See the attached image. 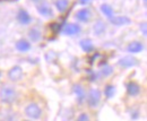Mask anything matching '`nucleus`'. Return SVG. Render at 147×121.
I'll list each match as a JSON object with an SVG mask.
<instances>
[{
  "mask_svg": "<svg viewBox=\"0 0 147 121\" xmlns=\"http://www.w3.org/2000/svg\"><path fill=\"white\" fill-rule=\"evenodd\" d=\"M17 100V91L14 86L3 85L0 88V101L3 104H13Z\"/></svg>",
  "mask_w": 147,
  "mask_h": 121,
  "instance_id": "nucleus-1",
  "label": "nucleus"
},
{
  "mask_svg": "<svg viewBox=\"0 0 147 121\" xmlns=\"http://www.w3.org/2000/svg\"><path fill=\"white\" fill-rule=\"evenodd\" d=\"M101 99H102V94H101V91L98 88H91L88 91V93H86V102L88 104L90 107L95 109L98 106V104L101 102Z\"/></svg>",
  "mask_w": 147,
  "mask_h": 121,
  "instance_id": "nucleus-2",
  "label": "nucleus"
},
{
  "mask_svg": "<svg viewBox=\"0 0 147 121\" xmlns=\"http://www.w3.org/2000/svg\"><path fill=\"white\" fill-rule=\"evenodd\" d=\"M25 114L33 120H38L42 116V109L37 103H30L25 107Z\"/></svg>",
  "mask_w": 147,
  "mask_h": 121,
  "instance_id": "nucleus-3",
  "label": "nucleus"
},
{
  "mask_svg": "<svg viewBox=\"0 0 147 121\" xmlns=\"http://www.w3.org/2000/svg\"><path fill=\"white\" fill-rule=\"evenodd\" d=\"M80 32H82L80 25L75 24V23H67L62 27V33L67 36H76V35L80 34Z\"/></svg>",
  "mask_w": 147,
  "mask_h": 121,
  "instance_id": "nucleus-4",
  "label": "nucleus"
},
{
  "mask_svg": "<svg viewBox=\"0 0 147 121\" xmlns=\"http://www.w3.org/2000/svg\"><path fill=\"white\" fill-rule=\"evenodd\" d=\"M24 76V70L20 66H14L8 71V78L11 82H19L23 79Z\"/></svg>",
  "mask_w": 147,
  "mask_h": 121,
  "instance_id": "nucleus-5",
  "label": "nucleus"
},
{
  "mask_svg": "<svg viewBox=\"0 0 147 121\" xmlns=\"http://www.w3.org/2000/svg\"><path fill=\"white\" fill-rule=\"evenodd\" d=\"M138 60L131 55H126V57H122L118 60V65L121 67V68H132V67H136L138 65Z\"/></svg>",
  "mask_w": 147,
  "mask_h": 121,
  "instance_id": "nucleus-6",
  "label": "nucleus"
},
{
  "mask_svg": "<svg viewBox=\"0 0 147 121\" xmlns=\"http://www.w3.org/2000/svg\"><path fill=\"white\" fill-rule=\"evenodd\" d=\"M75 18L79 22V23H88L92 18V13L88 8H82L78 9L75 14Z\"/></svg>",
  "mask_w": 147,
  "mask_h": 121,
  "instance_id": "nucleus-7",
  "label": "nucleus"
},
{
  "mask_svg": "<svg viewBox=\"0 0 147 121\" xmlns=\"http://www.w3.org/2000/svg\"><path fill=\"white\" fill-rule=\"evenodd\" d=\"M73 92L76 95V100L79 104L84 103L86 100V89L80 84H75L73 86Z\"/></svg>",
  "mask_w": 147,
  "mask_h": 121,
  "instance_id": "nucleus-8",
  "label": "nucleus"
},
{
  "mask_svg": "<svg viewBox=\"0 0 147 121\" xmlns=\"http://www.w3.org/2000/svg\"><path fill=\"white\" fill-rule=\"evenodd\" d=\"M36 10L42 17L49 18V17H52V16H53V10H52L51 6H50L49 3H47V2L41 3V5L36 6Z\"/></svg>",
  "mask_w": 147,
  "mask_h": 121,
  "instance_id": "nucleus-9",
  "label": "nucleus"
},
{
  "mask_svg": "<svg viewBox=\"0 0 147 121\" xmlns=\"http://www.w3.org/2000/svg\"><path fill=\"white\" fill-rule=\"evenodd\" d=\"M17 22H18L20 25H28V24H31L32 23V16L28 14V11L27 10H25V9H19L18 13H17Z\"/></svg>",
  "mask_w": 147,
  "mask_h": 121,
  "instance_id": "nucleus-10",
  "label": "nucleus"
},
{
  "mask_svg": "<svg viewBox=\"0 0 147 121\" xmlns=\"http://www.w3.org/2000/svg\"><path fill=\"white\" fill-rule=\"evenodd\" d=\"M144 43L139 42V41H132L127 45V51L131 54H137L144 50Z\"/></svg>",
  "mask_w": 147,
  "mask_h": 121,
  "instance_id": "nucleus-11",
  "label": "nucleus"
},
{
  "mask_svg": "<svg viewBox=\"0 0 147 121\" xmlns=\"http://www.w3.org/2000/svg\"><path fill=\"white\" fill-rule=\"evenodd\" d=\"M15 48H16V50L18 52H20V53H26V52H28L31 50L32 45H31V42H30V41H27V40H25V39H20V40H18V41L16 42Z\"/></svg>",
  "mask_w": 147,
  "mask_h": 121,
  "instance_id": "nucleus-12",
  "label": "nucleus"
},
{
  "mask_svg": "<svg viewBox=\"0 0 147 121\" xmlns=\"http://www.w3.org/2000/svg\"><path fill=\"white\" fill-rule=\"evenodd\" d=\"M110 22L114 26H127L131 23V19L128 16H113Z\"/></svg>",
  "mask_w": 147,
  "mask_h": 121,
  "instance_id": "nucleus-13",
  "label": "nucleus"
},
{
  "mask_svg": "<svg viewBox=\"0 0 147 121\" xmlns=\"http://www.w3.org/2000/svg\"><path fill=\"white\" fill-rule=\"evenodd\" d=\"M93 32H94V34L96 35V36L103 35L107 32V24L103 20H101V19L96 20L94 23V25H93Z\"/></svg>",
  "mask_w": 147,
  "mask_h": 121,
  "instance_id": "nucleus-14",
  "label": "nucleus"
},
{
  "mask_svg": "<svg viewBox=\"0 0 147 121\" xmlns=\"http://www.w3.org/2000/svg\"><path fill=\"white\" fill-rule=\"evenodd\" d=\"M127 88V93L130 96H137L140 94V91H142V87L139 86L136 82H129L128 84L126 85Z\"/></svg>",
  "mask_w": 147,
  "mask_h": 121,
  "instance_id": "nucleus-15",
  "label": "nucleus"
},
{
  "mask_svg": "<svg viewBox=\"0 0 147 121\" xmlns=\"http://www.w3.org/2000/svg\"><path fill=\"white\" fill-rule=\"evenodd\" d=\"M28 39H30V42H33V43H36L38 41H41L42 39V33L41 31L36 28V27H33L28 31Z\"/></svg>",
  "mask_w": 147,
  "mask_h": 121,
  "instance_id": "nucleus-16",
  "label": "nucleus"
},
{
  "mask_svg": "<svg viewBox=\"0 0 147 121\" xmlns=\"http://www.w3.org/2000/svg\"><path fill=\"white\" fill-rule=\"evenodd\" d=\"M79 47L82 48V50L86 53H90L94 50V44L90 39H83L79 41Z\"/></svg>",
  "mask_w": 147,
  "mask_h": 121,
  "instance_id": "nucleus-17",
  "label": "nucleus"
},
{
  "mask_svg": "<svg viewBox=\"0 0 147 121\" xmlns=\"http://www.w3.org/2000/svg\"><path fill=\"white\" fill-rule=\"evenodd\" d=\"M101 11H102V14L108 18L109 20H110L113 16H115L113 8L111 7L110 5H108V3H102V5H101Z\"/></svg>",
  "mask_w": 147,
  "mask_h": 121,
  "instance_id": "nucleus-18",
  "label": "nucleus"
},
{
  "mask_svg": "<svg viewBox=\"0 0 147 121\" xmlns=\"http://www.w3.org/2000/svg\"><path fill=\"white\" fill-rule=\"evenodd\" d=\"M55 9L59 11V13H65L68 7H69V1L68 0H57L55 2Z\"/></svg>",
  "mask_w": 147,
  "mask_h": 121,
  "instance_id": "nucleus-19",
  "label": "nucleus"
},
{
  "mask_svg": "<svg viewBox=\"0 0 147 121\" xmlns=\"http://www.w3.org/2000/svg\"><path fill=\"white\" fill-rule=\"evenodd\" d=\"M113 67L112 66H110V65H105V66H103L102 68H101V70L98 71V74H100V76L101 77H110L111 75L113 74Z\"/></svg>",
  "mask_w": 147,
  "mask_h": 121,
  "instance_id": "nucleus-20",
  "label": "nucleus"
},
{
  "mask_svg": "<svg viewBox=\"0 0 147 121\" xmlns=\"http://www.w3.org/2000/svg\"><path fill=\"white\" fill-rule=\"evenodd\" d=\"M115 86L114 85H111V84H108L104 86V95L107 99H112L114 95H115Z\"/></svg>",
  "mask_w": 147,
  "mask_h": 121,
  "instance_id": "nucleus-21",
  "label": "nucleus"
},
{
  "mask_svg": "<svg viewBox=\"0 0 147 121\" xmlns=\"http://www.w3.org/2000/svg\"><path fill=\"white\" fill-rule=\"evenodd\" d=\"M3 121H16V113L10 112V111H6L5 117L2 116Z\"/></svg>",
  "mask_w": 147,
  "mask_h": 121,
  "instance_id": "nucleus-22",
  "label": "nucleus"
},
{
  "mask_svg": "<svg viewBox=\"0 0 147 121\" xmlns=\"http://www.w3.org/2000/svg\"><path fill=\"white\" fill-rule=\"evenodd\" d=\"M100 77H101V76H100L98 72H96V71H90V79H91V82H96V80H98Z\"/></svg>",
  "mask_w": 147,
  "mask_h": 121,
  "instance_id": "nucleus-23",
  "label": "nucleus"
},
{
  "mask_svg": "<svg viewBox=\"0 0 147 121\" xmlns=\"http://www.w3.org/2000/svg\"><path fill=\"white\" fill-rule=\"evenodd\" d=\"M76 121H91L90 120V116L87 113H82L78 116V118L76 119Z\"/></svg>",
  "mask_w": 147,
  "mask_h": 121,
  "instance_id": "nucleus-24",
  "label": "nucleus"
},
{
  "mask_svg": "<svg viewBox=\"0 0 147 121\" xmlns=\"http://www.w3.org/2000/svg\"><path fill=\"white\" fill-rule=\"evenodd\" d=\"M139 28H140L142 34L146 37L147 36V24L146 23H142V24H140V26H139Z\"/></svg>",
  "mask_w": 147,
  "mask_h": 121,
  "instance_id": "nucleus-25",
  "label": "nucleus"
},
{
  "mask_svg": "<svg viewBox=\"0 0 147 121\" xmlns=\"http://www.w3.org/2000/svg\"><path fill=\"white\" fill-rule=\"evenodd\" d=\"M92 2V0H78V3L82 6H88Z\"/></svg>",
  "mask_w": 147,
  "mask_h": 121,
  "instance_id": "nucleus-26",
  "label": "nucleus"
},
{
  "mask_svg": "<svg viewBox=\"0 0 147 121\" xmlns=\"http://www.w3.org/2000/svg\"><path fill=\"white\" fill-rule=\"evenodd\" d=\"M31 1H33V2H38L40 0H31Z\"/></svg>",
  "mask_w": 147,
  "mask_h": 121,
  "instance_id": "nucleus-27",
  "label": "nucleus"
},
{
  "mask_svg": "<svg viewBox=\"0 0 147 121\" xmlns=\"http://www.w3.org/2000/svg\"><path fill=\"white\" fill-rule=\"evenodd\" d=\"M143 1H144V2H145V3H146V2H147V0H143Z\"/></svg>",
  "mask_w": 147,
  "mask_h": 121,
  "instance_id": "nucleus-28",
  "label": "nucleus"
},
{
  "mask_svg": "<svg viewBox=\"0 0 147 121\" xmlns=\"http://www.w3.org/2000/svg\"><path fill=\"white\" fill-rule=\"evenodd\" d=\"M0 77H1V71H0Z\"/></svg>",
  "mask_w": 147,
  "mask_h": 121,
  "instance_id": "nucleus-29",
  "label": "nucleus"
},
{
  "mask_svg": "<svg viewBox=\"0 0 147 121\" xmlns=\"http://www.w3.org/2000/svg\"><path fill=\"white\" fill-rule=\"evenodd\" d=\"M24 121H31V120H24Z\"/></svg>",
  "mask_w": 147,
  "mask_h": 121,
  "instance_id": "nucleus-30",
  "label": "nucleus"
},
{
  "mask_svg": "<svg viewBox=\"0 0 147 121\" xmlns=\"http://www.w3.org/2000/svg\"><path fill=\"white\" fill-rule=\"evenodd\" d=\"M10 1H15V0H10Z\"/></svg>",
  "mask_w": 147,
  "mask_h": 121,
  "instance_id": "nucleus-31",
  "label": "nucleus"
}]
</instances>
